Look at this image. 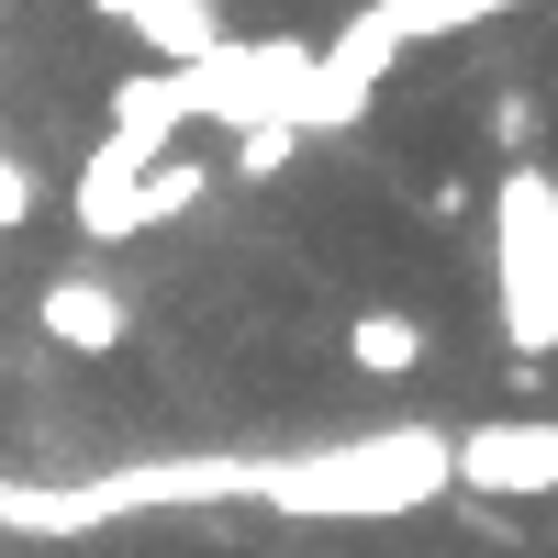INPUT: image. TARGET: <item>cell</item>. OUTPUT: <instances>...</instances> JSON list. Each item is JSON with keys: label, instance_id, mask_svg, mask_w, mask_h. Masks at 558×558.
<instances>
[{"label": "cell", "instance_id": "1", "mask_svg": "<svg viewBox=\"0 0 558 558\" xmlns=\"http://www.w3.org/2000/svg\"><path fill=\"white\" fill-rule=\"evenodd\" d=\"M492 313L514 368L558 357V179L547 168H502L492 191Z\"/></svg>", "mask_w": 558, "mask_h": 558}, {"label": "cell", "instance_id": "2", "mask_svg": "<svg viewBox=\"0 0 558 558\" xmlns=\"http://www.w3.org/2000/svg\"><path fill=\"white\" fill-rule=\"evenodd\" d=\"M436 492H447V436H425V425L257 481V502H279V514H413V502H436Z\"/></svg>", "mask_w": 558, "mask_h": 558}, {"label": "cell", "instance_id": "3", "mask_svg": "<svg viewBox=\"0 0 558 558\" xmlns=\"http://www.w3.org/2000/svg\"><path fill=\"white\" fill-rule=\"evenodd\" d=\"M302 78H313V45H291V34H268V45H246V34H223V57H202V68H179V89H191V123H223V134H257V123H291V101H302Z\"/></svg>", "mask_w": 558, "mask_h": 558}, {"label": "cell", "instance_id": "4", "mask_svg": "<svg viewBox=\"0 0 558 558\" xmlns=\"http://www.w3.org/2000/svg\"><path fill=\"white\" fill-rule=\"evenodd\" d=\"M447 481L481 502H558V413H492L447 436Z\"/></svg>", "mask_w": 558, "mask_h": 558}, {"label": "cell", "instance_id": "5", "mask_svg": "<svg viewBox=\"0 0 558 558\" xmlns=\"http://www.w3.org/2000/svg\"><path fill=\"white\" fill-rule=\"evenodd\" d=\"M34 336L57 347V357H112V347L134 336V302L112 291V279L68 268V279H45V291H34Z\"/></svg>", "mask_w": 558, "mask_h": 558}, {"label": "cell", "instance_id": "6", "mask_svg": "<svg viewBox=\"0 0 558 558\" xmlns=\"http://www.w3.org/2000/svg\"><path fill=\"white\" fill-rule=\"evenodd\" d=\"M134 191H146V157L101 134V146L78 157V191H68L78 235H89V246H134V235H146V202H134Z\"/></svg>", "mask_w": 558, "mask_h": 558}, {"label": "cell", "instance_id": "7", "mask_svg": "<svg viewBox=\"0 0 558 558\" xmlns=\"http://www.w3.org/2000/svg\"><path fill=\"white\" fill-rule=\"evenodd\" d=\"M112 23L146 45V68H202V57H223V0H123Z\"/></svg>", "mask_w": 558, "mask_h": 558}, {"label": "cell", "instance_id": "8", "mask_svg": "<svg viewBox=\"0 0 558 558\" xmlns=\"http://www.w3.org/2000/svg\"><path fill=\"white\" fill-rule=\"evenodd\" d=\"M179 123H191V89H179V68H134V78H112V146H134V157H168L179 146Z\"/></svg>", "mask_w": 558, "mask_h": 558}, {"label": "cell", "instance_id": "9", "mask_svg": "<svg viewBox=\"0 0 558 558\" xmlns=\"http://www.w3.org/2000/svg\"><path fill=\"white\" fill-rule=\"evenodd\" d=\"M425 357H436V324L425 313H402V302L347 313V368H357V380H413Z\"/></svg>", "mask_w": 558, "mask_h": 558}, {"label": "cell", "instance_id": "10", "mask_svg": "<svg viewBox=\"0 0 558 558\" xmlns=\"http://www.w3.org/2000/svg\"><path fill=\"white\" fill-rule=\"evenodd\" d=\"M368 12L391 23V45H436V34H470V23L525 12V0H368Z\"/></svg>", "mask_w": 558, "mask_h": 558}, {"label": "cell", "instance_id": "11", "mask_svg": "<svg viewBox=\"0 0 558 558\" xmlns=\"http://www.w3.org/2000/svg\"><path fill=\"white\" fill-rule=\"evenodd\" d=\"M202 191H213V168H202V157H157V168H146V191H134V202H146V235H157V223H179V213H202Z\"/></svg>", "mask_w": 558, "mask_h": 558}, {"label": "cell", "instance_id": "12", "mask_svg": "<svg viewBox=\"0 0 558 558\" xmlns=\"http://www.w3.org/2000/svg\"><path fill=\"white\" fill-rule=\"evenodd\" d=\"M34 213H45V168L34 157H0V246H12Z\"/></svg>", "mask_w": 558, "mask_h": 558}, {"label": "cell", "instance_id": "13", "mask_svg": "<svg viewBox=\"0 0 558 558\" xmlns=\"http://www.w3.org/2000/svg\"><path fill=\"white\" fill-rule=\"evenodd\" d=\"M291 157H302V134H291V123H257V134H235V168H246V179H279Z\"/></svg>", "mask_w": 558, "mask_h": 558}, {"label": "cell", "instance_id": "14", "mask_svg": "<svg viewBox=\"0 0 558 558\" xmlns=\"http://www.w3.org/2000/svg\"><path fill=\"white\" fill-rule=\"evenodd\" d=\"M536 134H547V112H536V101H492V146L514 157V168H536Z\"/></svg>", "mask_w": 558, "mask_h": 558}, {"label": "cell", "instance_id": "15", "mask_svg": "<svg viewBox=\"0 0 558 558\" xmlns=\"http://www.w3.org/2000/svg\"><path fill=\"white\" fill-rule=\"evenodd\" d=\"M413 213H425V223H470V213H481V191L447 168V179H425V191H413Z\"/></svg>", "mask_w": 558, "mask_h": 558}, {"label": "cell", "instance_id": "16", "mask_svg": "<svg viewBox=\"0 0 558 558\" xmlns=\"http://www.w3.org/2000/svg\"><path fill=\"white\" fill-rule=\"evenodd\" d=\"M89 12H123V0H89Z\"/></svg>", "mask_w": 558, "mask_h": 558}]
</instances>
